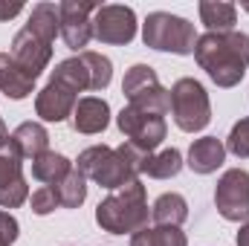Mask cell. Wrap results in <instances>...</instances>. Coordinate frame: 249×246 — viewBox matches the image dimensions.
<instances>
[{"instance_id": "cell-1", "label": "cell", "mask_w": 249, "mask_h": 246, "mask_svg": "<svg viewBox=\"0 0 249 246\" xmlns=\"http://www.w3.org/2000/svg\"><path fill=\"white\" fill-rule=\"evenodd\" d=\"M194 58L217 87H235L249 67V35L244 32H206L197 38Z\"/></svg>"}, {"instance_id": "cell-2", "label": "cell", "mask_w": 249, "mask_h": 246, "mask_svg": "<svg viewBox=\"0 0 249 246\" xmlns=\"http://www.w3.org/2000/svg\"><path fill=\"white\" fill-rule=\"evenodd\" d=\"M145 151H139L136 145L124 142L119 148H110V145H93L87 151L78 154L75 159V168L93 180L102 188H110V191H119L122 185H127L130 180H139L142 174V162H145Z\"/></svg>"}, {"instance_id": "cell-3", "label": "cell", "mask_w": 249, "mask_h": 246, "mask_svg": "<svg viewBox=\"0 0 249 246\" xmlns=\"http://www.w3.org/2000/svg\"><path fill=\"white\" fill-rule=\"evenodd\" d=\"M96 223L110 232V235H124V232H139L148 226V200H145V185L139 180H130L110 197H105L96 206Z\"/></svg>"}, {"instance_id": "cell-4", "label": "cell", "mask_w": 249, "mask_h": 246, "mask_svg": "<svg viewBox=\"0 0 249 246\" xmlns=\"http://www.w3.org/2000/svg\"><path fill=\"white\" fill-rule=\"evenodd\" d=\"M142 41L151 50L174 53V55H191L197 47L194 23L171 12H151L142 23Z\"/></svg>"}, {"instance_id": "cell-5", "label": "cell", "mask_w": 249, "mask_h": 246, "mask_svg": "<svg viewBox=\"0 0 249 246\" xmlns=\"http://www.w3.org/2000/svg\"><path fill=\"white\" fill-rule=\"evenodd\" d=\"M171 93V116L180 130L197 133L212 122V105H209V93L197 78H180L174 81Z\"/></svg>"}, {"instance_id": "cell-6", "label": "cell", "mask_w": 249, "mask_h": 246, "mask_svg": "<svg viewBox=\"0 0 249 246\" xmlns=\"http://www.w3.org/2000/svg\"><path fill=\"white\" fill-rule=\"evenodd\" d=\"M122 93L127 96V105L136 110H148V113H160V116H165L171 110V93L160 84L154 67H148V64H133L124 72Z\"/></svg>"}, {"instance_id": "cell-7", "label": "cell", "mask_w": 249, "mask_h": 246, "mask_svg": "<svg viewBox=\"0 0 249 246\" xmlns=\"http://www.w3.org/2000/svg\"><path fill=\"white\" fill-rule=\"evenodd\" d=\"M116 124L127 136L130 145H136L139 151L151 154L154 148L162 145L165 133H168V124L160 113H148V110H136V107H122V113L116 116Z\"/></svg>"}, {"instance_id": "cell-8", "label": "cell", "mask_w": 249, "mask_h": 246, "mask_svg": "<svg viewBox=\"0 0 249 246\" xmlns=\"http://www.w3.org/2000/svg\"><path fill=\"white\" fill-rule=\"evenodd\" d=\"M18 145L9 139L0 142V209H18L29 200V185L23 180V162H20Z\"/></svg>"}, {"instance_id": "cell-9", "label": "cell", "mask_w": 249, "mask_h": 246, "mask_svg": "<svg viewBox=\"0 0 249 246\" xmlns=\"http://www.w3.org/2000/svg\"><path fill=\"white\" fill-rule=\"evenodd\" d=\"M214 206L223 220L232 223H247L249 220V171L244 168H229L214 188Z\"/></svg>"}, {"instance_id": "cell-10", "label": "cell", "mask_w": 249, "mask_h": 246, "mask_svg": "<svg viewBox=\"0 0 249 246\" xmlns=\"http://www.w3.org/2000/svg\"><path fill=\"white\" fill-rule=\"evenodd\" d=\"M93 38L102 44H130L136 38V15L130 6L107 3L93 15Z\"/></svg>"}, {"instance_id": "cell-11", "label": "cell", "mask_w": 249, "mask_h": 246, "mask_svg": "<svg viewBox=\"0 0 249 246\" xmlns=\"http://www.w3.org/2000/svg\"><path fill=\"white\" fill-rule=\"evenodd\" d=\"M99 3H90V0H64L58 6V15H61V38L64 44L75 53H84V47L90 44L93 38V20L90 15H96Z\"/></svg>"}, {"instance_id": "cell-12", "label": "cell", "mask_w": 249, "mask_h": 246, "mask_svg": "<svg viewBox=\"0 0 249 246\" xmlns=\"http://www.w3.org/2000/svg\"><path fill=\"white\" fill-rule=\"evenodd\" d=\"M75 105H78V93L70 87V84H64L58 78H50L47 81V87L38 93V99H35V113L44 119V122H64L67 116H72V110H75Z\"/></svg>"}, {"instance_id": "cell-13", "label": "cell", "mask_w": 249, "mask_h": 246, "mask_svg": "<svg viewBox=\"0 0 249 246\" xmlns=\"http://www.w3.org/2000/svg\"><path fill=\"white\" fill-rule=\"evenodd\" d=\"M15 64H20L32 78H38L44 70H47V64L53 61V44H47L44 38H38L35 32H29L26 26L15 35V41H12V53H9Z\"/></svg>"}, {"instance_id": "cell-14", "label": "cell", "mask_w": 249, "mask_h": 246, "mask_svg": "<svg viewBox=\"0 0 249 246\" xmlns=\"http://www.w3.org/2000/svg\"><path fill=\"white\" fill-rule=\"evenodd\" d=\"M226 159V145L217 136H200L188 148V168L194 174H214Z\"/></svg>"}, {"instance_id": "cell-15", "label": "cell", "mask_w": 249, "mask_h": 246, "mask_svg": "<svg viewBox=\"0 0 249 246\" xmlns=\"http://www.w3.org/2000/svg\"><path fill=\"white\" fill-rule=\"evenodd\" d=\"M107 124H110V107L105 99H96V96L78 99L72 110V127L78 133H102Z\"/></svg>"}, {"instance_id": "cell-16", "label": "cell", "mask_w": 249, "mask_h": 246, "mask_svg": "<svg viewBox=\"0 0 249 246\" xmlns=\"http://www.w3.org/2000/svg\"><path fill=\"white\" fill-rule=\"evenodd\" d=\"M35 81L38 78H32L20 64H15V58L9 53H0V93L20 102L35 90Z\"/></svg>"}, {"instance_id": "cell-17", "label": "cell", "mask_w": 249, "mask_h": 246, "mask_svg": "<svg viewBox=\"0 0 249 246\" xmlns=\"http://www.w3.org/2000/svg\"><path fill=\"white\" fill-rule=\"evenodd\" d=\"M12 142L18 145V151H20V157H26V159H38L41 154H47V145H50V133H47V127L38 122H23L15 127V133H12Z\"/></svg>"}, {"instance_id": "cell-18", "label": "cell", "mask_w": 249, "mask_h": 246, "mask_svg": "<svg viewBox=\"0 0 249 246\" xmlns=\"http://www.w3.org/2000/svg\"><path fill=\"white\" fill-rule=\"evenodd\" d=\"M151 217L157 220V226H183L188 217V203L183 194L177 191H165L157 197V203L151 206Z\"/></svg>"}, {"instance_id": "cell-19", "label": "cell", "mask_w": 249, "mask_h": 246, "mask_svg": "<svg viewBox=\"0 0 249 246\" xmlns=\"http://www.w3.org/2000/svg\"><path fill=\"white\" fill-rule=\"evenodd\" d=\"M26 29L35 32L38 38H44L47 44L55 41V35H61V15H58V6L53 3H38L26 20Z\"/></svg>"}, {"instance_id": "cell-20", "label": "cell", "mask_w": 249, "mask_h": 246, "mask_svg": "<svg viewBox=\"0 0 249 246\" xmlns=\"http://www.w3.org/2000/svg\"><path fill=\"white\" fill-rule=\"evenodd\" d=\"M72 168L75 165L64 154H55V151H47L38 159H32V177L41 180V183H47V185H58Z\"/></svg>"}, {"instance_id": "cell-21", "label": "cell", "mask_w": 249, "mask_h": 246, "mask_svg": "<svg viewBox=\"0 0 249 246\" xmlns=\"http://www.w3.org/2000/svg\"><path fill=\"white\" fill-rule=\"evenodd\" d=\"M200 20L206 23L209 32H232L235 20H238V6L217 3V0H203L200 3Z\"/></svg>"}, {"instance_id": "cell-22", "label": "cell", "mask_w": 249, "mask_h": 246, "mask_svg": "<svg viewBox=\"0 0 249 246\" xmlns=\"http://www.w3.org/2000/svg\"><path fill=\"white\" fill-rule=\"evenodd\" d=\"M183 168V154L177 148H165L160 154H148L142 162V174L154 177V180H171L177 177Z\"/></svg>"}, {"instance_id": "cell-23", "label": "cell", "mask_w": 249, "mask_h": 246, "mask_svg": "<svg viewBox=\"0 0 249 246\" xmlns=\"http://www.w3.org/2000/svg\"><path fill=\"white\" fill-rule=\"evenodd\" d=\"M130 246H188L186 232H180V226H154V229H139Z\"/></svg>"}, {"instance_id": "cell-24", "label": "cell", "mask_w": 249, "mask_h": 246, "mask_svg": "<svg viewBox=\"0 0 249 246\" xmlns=\"http://www.w3.org/2000/svg\"><path fill=\"white\" fill-rule=\"evenodd\" d=\"M55 191H58V200H61L64 209H78L87 200V177L78 168H72L61 183L55 185Z\"/></svg>"}, {"instance_id": "cell-25", "label": "cell", "mask_w": 249, "mask_h": 246, "mask_svg": "<svg viewBox=\"0 0 249 246\" xmlns=\"http://www.w3.org/2000/svg\"><path fill=\"white\" fill-rule=\"evenodd\" d=\"M53 78L70 84L75 93L90 90V72H87V67H84V61H81V55H72V58L61 61L55 70H53Z\"/></svg>"}, {"instance_id": "cell-26", "label": "cell", "mask_w": 249, "mask_h": 246, "mask_svg": "<svg viewBox=\"0 0 249 246\" xmlns=\"http://www.w3.org/2000/svg\"><path fill=\"white\" fill-rule=\"evenodd\" d=\"M81 55V61L87 67V72H90V90H105L107 84H110V78H113V64L110 58H105L102 53H78Z\"/></svg>"}, {"instance_id": "cell-27", "label": "cell", "mask_w": 249, "mask_h": 246, "mask_svg": "<svg viewBox=\"0 0 249 246\" xmlns=\"http://www.w3.org/2000/svg\"><path fill=\"white\" fill-rule=\"evenodd\" d=\"M226 151H229V154H235L238 159H247V157H249V116L232 124L229 139H226Z\"/></svg>"}, {"instance_id": "cell-28", "label": "cell", "mask_w": 249, "mask_h": 246, "mask_svg": "<svg viewBox=\"0 0 249 246\" xmlns=\"http://www.w3.org/2000/svg\"><path fill=\"white\" fill-rule=\"evenodd\" d=\"M29 203H32V211H35V214H41V217H44V214H50V211H55V209L61 206L55 185H41L38 191H32Z\"/></svg>"}, {"instance_id": "cell-29", "label": "cell", "mask_w": 249, "mask_h": 246, "mask_svg": "<svg viewBox=\"0 0 249 246\" xmlns=\"http://www.w3.org/2000/svg\"><path fill=\"white\" fill-rule=\"evenodd\" d=\"M18 232H20L18 220L9 211H0V246H12L18 241Z\"/></svg>"}, {"instance_id": "cell-30", "label": "cell", "mask_w": 249, "mask_h": 246, "mask_svg": "<svg viewBox=\"0 0 249 246\" xmlns=\"http://www.w3.org/2000/svg\"><path fill=\"white\" fill-rule=\"evenodd\" d=\"M20 12H23V3H18V0H15V3L0 0V23H3V20H12V18L20 15Z\"/></svg>"}, {"instance_id": "cell-31", "label": "cell", "mask_w": 249, "mask_h": 246, "mask_svg": "<svg viewBox=\"0 0 249 246\" xmlns=\"http://www.w3.org/2000/svg\"><path fill=\"white\" fill-rule=\"evenodd\" d=\"M238 246H249V220L241 226V232H238Z\"/></svg>"}, {"instance_id": "cell-32", "label": "cell", "mask_w": 249, "mask_h": 246, "mask_svg": "<svg viewBox=\"0 0 249 246\" xmlns=\"http://www.w3.org/2000/svg\"><path fill=\"white\" fill-rule=\"evenodd\" d=\"M3 139H9V130H6V124H3V119H0V142Z\"/></svg>"}, {"instance_id": "cell-33", "label": "cell", "mask_w": 249, "mask_h": 246, "mask_svg": "<svg viewBox=\"0 0 249 246\" xmlns=\"http://www.w3.org/2000/svg\"><path fill=\"white\" fill-rule=\"evenodd\" d=\"M244 9H247V12H249V3H247V6H244Z\"/></svg>"}]
</instances>
